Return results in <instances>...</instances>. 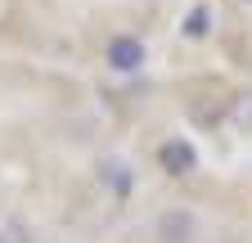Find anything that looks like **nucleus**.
<instances>
[{
  "label": "nucleus",
  "instance_id": "7ed1b4c3",
  "mask_svg": "<svg viewBox=\"0 0 252 243\" xmlns=\"http://www.w3.org/2000/svg\"><path fill=\"white\" fill-rule=\"evenodd\" d=\"M198 230V221L189 216V212H162L158 216V234H162V243H189Z\"/></svg>",
  "mask_w": 252,
  "mask_h": 243
},
{
  "label": "nucleus",
  "instance_id": "20e7f679",
  "mask_svg": "<svg viewBox=\"0 0 252 243\" xmlns=\"http://www.w3.org/2000/svg\"><path fill=\"white\" fill-rule=\"evenodd\" d=\"M27 239H32V234H27V230H23L18 221H9L5 230H0V243H27Z\"/></svg>",
  "mask_w": 252,
  "mask_h": 243
},
{
  "label": "nucleus",
  "instance_id": "f03ea898",
  "mask_svg": "<svg viewBox=\"0 0 252 243\" xmlns=\"http://www.w3.org/2000/svg\"><path fill=\"white\" fill-rule=\"evenodd\" d=\"M158 162H162L171 176H189V171H194V144H189V140H167L162 149H158Z\"/></svg>",
  "mask_w": 252,
  "mask_h": 243
},
{
  "label": "nucleus",
  "instance_id": "f257e3e1",
  "mask_svg": "<svg viewBox=\"0 0 252 243\" xmlns=\"http://www.w3.org/2000/svg\"><path fill=\"white\" fill-rule=\"evenodd\" d=\"M104 59H108V68H117V72H135L144 63V45L135 36H113L104 45Z\"/></svg>",
  "mask_w": 252,
  "mask_h": 243
},
{
  "label": "nucleus",
  "instance_id": "39448f33",
  "mask_svg": "<svg viewBox=\"0 0 252 243\" xmlns=\"http://www.w3.org/2000/svg\"><path fill=\"white\" fill-rule=\"evenodd\" d=\"M203 14H207V9H198V14H194V18H189V32H194V36H198V32H203V27H207V18H203Z\"/></svg>",
  "mask_w": 252,
  "mask_h": 243
}]
</instances>
